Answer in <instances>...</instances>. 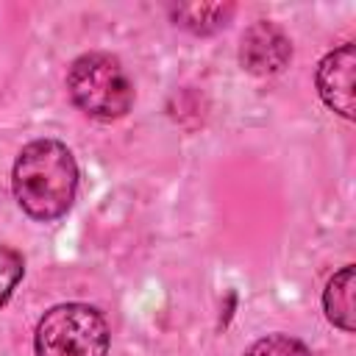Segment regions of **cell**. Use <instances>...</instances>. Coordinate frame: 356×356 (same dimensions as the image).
Instances as JSON below:
<instances>
[{
	"mask_svg": "<svg viewBox=\"0 0 356 356\" xmlns=\"http://www.w3.org/2000/svg\"><path fill=\"white\" fill-rule=\"evenodd\" d=\"M67 92L72 103L103 122L120 120L131 111L134 83L122 67V61L111 53H83L70 64Z\"/></svg>",
	"mask_w": 356,
	"mask_h": 356,
	"instance_id": "7a4b0ae2",
	"label": "cell"
},
{
	"mask_svg": "<svg viewBox=\"0 0 356 356\" xmlns=\"http://www.w3.org/2000/svg\"><path fill=\"white\" fill-rule=\"evenodd\" d=\"M231 14H234V6H228V3L225 6L222 3H195V6L172 8L175 25H181V28H186L192 33H200V36L220 31L228 22Z\"/></svg>",
	"mask_w": 356,
	"mask_h": 356,
	"instance_id": "52a82bcc",
	"label": "cell"
},
{
	"mask_svg": "<svg viewBox=\"0 0 356 356\" xmlns=\"http://www.w3.org/2000/svg\"><path fill=\"white\" fill-rule=\"evenodd\" d=\"M289 58H292V42L275 22L259 19L242 33L239 64L248 72H253V75H275L289 64Z\"/></svg>",
	"mask_w": 356,
	"mask_h": 356,
	"instance_id": "277c9868",
	"label": "cell"
},
{
	"mask_svg": "<svg viewBox=\"0 0 356 356\" xmlns=\"http://www.w3.org/2000/svg\"><path fill=\"white\" fill-rule=\"evenodd\" d=\"M108 323L86 303H58L36 325V356H108Z\"/></svg>",
	"mask_w": 356,
	"mask_h": 356,
	"instance_id": "3957f363",
	"label": "cell"
},
{
	"mask_svg": "<svg viewBox=\"0 0 356 356\" xmlns=\"http://www.w3.org/2000/svg\"><path fill=\"white\" fill-rule=\"evenodd\" d=\"M353 72H356V50L353 42H345L320 61L314 78L323 103L345 120H353Z\"/></svg>",
	"mask_w": 356,
	"mask_h": 356,
	"instance_id": "5b68a950",
	"label": "cell"
},
{
	"mask_svg": "<svg viewBox=\"0 0 356 356\" xmlns=\"http://www.w3.org/2000/svg\"><path fill=\"white\" fill-rule=\"evenodd\" d=\"M245 356H312V350L300 339H295V337L270 334V337L253 342Z\"/></svg>",
	"mask_w": 356,
	"mask_h": 356,
	"instance_id": "ba28073f",
	"label": "cell"
},
{
	"mask_svg": "<svg viewBox=\"0 0 356 356\" xmlns=\"http://www.w3.org/2000/svg\"><path fill=\"white\" fill-rule=\"evenodd\" d=\"M323 309L328 323H334L345 334L353 331V264H345L328 278L323 292Z\"/></svg>",
	"mask_w": 356,
	"mask_h": 356,
	"instance_id": "8992f818",
	"label": "cell"
},
{
	"mask_svg": "<svg viewBox=\"0 0 356 356\" xmlns=\"http://www.w3.org/2000/svg\"><path fill=\"white\" fill-rule=\"evenodd\" d=\"M22 273H25L22 256L14 248L0 245V306L8 303V298L17 289V284L22 281Z\"/></svg>",
	"mask_w": 356,
	"mask_h": 356,
	"instance_id": "9c48e42d",
	"label": "cell"
},
{
	"mask_svg": "<svg viewBox=\"0 0 356 356\" xmlns=\"http://www.w3.org/2000/svg\"><path fill=\"white\" fill-rule=\"evenodd\" d=\"M11 184L17 203L28 217L39 222L58 220L70 211L78 192L75 156L58 139H33L19 150Z\"/></svg>",
	"mask_w": 356,
	"mask_h": 356,
	"instance_id": "6da1fadb",
	"label": "cell"
}]
</instances>
